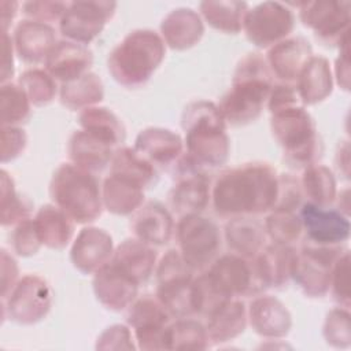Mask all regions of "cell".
<instances>
[{
  "mask_svg": "<svg viewBox=\"0 0 351 351\" xmlns=\"http://www.w3.org/2000/svg\"><path fill=\"white\" fill-rule=\"evenodd\" d=\"M296 104H302V101L296 93L295 86L285 82L271 86V90L267 97V108L270 114Z\"/></svg>",
  "mask_w": 351,
  "mask_h": 351,
  "instance_id": "cell-52",
  "label": "cell"
},
{
  "mask_svg": "<svg viewBox=\"0 0 351 351\" xmlns=\"http://www.w3.org/2000/svg\"><path fill=\"white\" fill-rule=\"evenodd\" d=\"M1 176V225L12 226L29 219L33 213V203L16 192L12 177L5 171H0Z\"/></svg>",
  "mask_w": 351,
  "mask_h": 351,
  "instance_id": "cell-41",
  "label": "cell"
},
{
  "mask_svg": "<svg viewBox=\"0 0 351 351\" xmlns=\"http://www.w3.org/2000/svg\"><path fill=\"white\" fill-rule=\"evenodd\" d=\"M138 282L111 261L99 269L93 277L96 299L108 310L121 311L129 308L137 299Z\"/></svg>",
  "mask_w": 351,
  "mask_h": 351,
  "instance_id": "cell-17",
  "label": "cell"
},
{
  "mask_svg": "<svg viewBox=\"0 0 351 351\" xmlns=\"http://www.w3.org/2000/svg\"><path fill=\"white\" fill-rule=\"evenodd\" d=\"M117 3L104 0H88L69 3L59 21V30L66 40L88 45L104 29L114 16Z\"/></svg>",
  "mask_w": 351,
  "mask_h": 351,
  "instance_id": "cell-13",
  "label": "cell"
},
{
  "mask_svg": "<svg viewBox=\"0 0 351 351\" xmlns=\"http://www.w3.org/2000/svg\"><path fill=\"white\" fill-rule=\"evenodd\" d=\"M295 5L303 25L314 32L321 44L326 47L340 45L343 38L350 34V1L315 0Z\"/></svg>",
  "mask_w": 351,
  "mask_h": 351,
  "instance_id": "cell-10",
  "label": "cell"
},
{
  "mask_svg": "<svg viewBox=\"0 0 351 351\" xmlns=\"http://www.w3.org/2000/svg\"><path fill=\"white\" fill-rule=\"evenodd\" d=\"M210 339L203 324L191 318H178L169 324L167 350H204Z\"/></svg>",
  "mask_w": 351,
  "mask_h": 351,
  "instance_id": "cell-39",
  "label": "cell"
},
{
  "mask_svg": "<svg viewBox=\"0 0 351 351\" xmlns=\"http://www.w3.org/2000/svg\"><path fill=\"white\" fill-rule=\"evenodd\" d=\"M226 300H229V298L222 293L207 273L192 281L191 302L193 314L208 317Z\"/></svg>",
  "mask_w": 351,
  "mask_h": 351,
  "instance_id": "cell-44",
  "label": "cell"
},
{
  "mask_svg": "<svg viewBox=\"0 0 351 351\" xmlns=\"http://www.w3.org/2000/svg\"><path fill=\"white\" fill-rule=\"evenodd\" d=\"M325 341L336 348H347L351 343L350 313L346 307L332 308L325 318L322 328Z\"/></svg>",
  "mask_w": 351,
  "mask_h": 351,
  "instance_id": "cell-45",
  "label": "cell"
},
{
  "mask_svg": "<svg viewBox=\"0 0 351 351\" xmlns=\"http://www.w3.org/2000/svg\"><path fill=\"white\" fill-rule=\"evenodd\" d=\"M313 56L308 40L302 36L287 37L269 48L266 55L267 66L273 77L285 84L296 81L306 62Z\"/></svg>",
  "mask_w": 351,
  "mask_h": 351,
  "instance_id": "cell-21",
  "label": "cell"
},
{
  "mask_svg": "<svg viewBox=\"0 0 351 351\" xmlns=\"http://www.w3.org/2000/svg\"><path fill=\"white\" fill-rule=\"evenodd\" d=\"M247 308L241 300L229 299L208 315L207 335L210 341L221 344L241 335L247 326Z\"/></svg>",
  "mask_w": 351,
  "mask_h": 351,
  "instance_id": "cell-33",
  "label": "cell"
},
{
  "mask_svg": "<svg viewBox=\"0 0 351 351\" xmlns=\"http://www.w3.org/2000/svg\"><path fill=\"white\" fill-rule=\"evenodd\" d=\"M49 196L53 204L77 223L96 221L104 207L97 178L93 173L71 162L62 163L53 171L49 182Z\"/></svg>",
  "mask_w": 351,
  "mask_h": 351,
  "instance_id": "cell-5",
  "label": "cell"
},
{
  "mask_svg": "<svg viewBox=\"0 0 351 351\" xmlns=\"http://www.w3.org/2000/svg\"><path fill=\"white\" fill-rule=\"evenodd\" d=\"M247 318L254 332L266 339H281L292 328L291 313L281 300L270 295L255 298L247 308Z\"/></svg>",
  "mask_w": 351,
  "mask_h": 351,
  "instance_id": "cell-20",
  "label": "cell"
},
{
  "mask_svg": "<svg viewBox=\"0 0 351 351\" xmlns=\"http://www.w3.org/2000/svg\"><path fill=\"white\" fill-rule=\"evenodd\" d=\"M110 167L111 174L132 180L140 184L143 188L154 185L158 180L156 167L134 148H117L114 151Z\"/></svg>",
  "mask_w": 351,
  "mask_h": 351,
  "instance_id": "cell-36",
  "label": "cell"
},
{
  "mask_svg": "<svg viewBox=\"0 0 351 351\" xmlns=\"http://www.w3.org/2000/svg\"><path fill=\"white\" fill-rule=\"evenodd\" d=\"M154 166H174L184 155L181 136L166 128H147L141 130L133 147Z\"/></svg>",
  "mask_w": 351,
  "mask_h": 351,
  "instance_id": "cell-23",
  "label": "cell"
},
{
  "mask_svg": "<svg viewBox=\"0 0 351 351\" xmlns=\"http://www.w3.org/2000/svg\"><path fill=\"white\" fill-rule=\"evenodd\" d=\"M329 289L340 307H350V254L347 250L339 255L332 267Z\"/></svg>",
  "mask_w": 351,
  "mask_h": 351,
  "instance_id": "cell-46",
  "label": "cell"
},
{
  "mask_svg": "<svg viewBox=\"0 0 351 351\" xmlns=\"http://www.w3.org/2000/svg\"><path fill=\"white\" fill-rule=\"evenodd\" d=\"M170 314L159 299L144 295L128 308L126 321L133 329L137 347L141 350H167Z\"/></svg>",
  "mask_w": 351,
  "mask_h": 351,
  "instance_id": "cell-14",
  "label": "cell"
},
{
  "mask_svg": "<svg viewBox=\"0 0 351 351\" xmlns=\"http://www.w3.org/2000/svg\"><path fill=\"white\" fill-rule=\"evenodd\" d=\"M266 230L263 223L256 219L244 217H233L225 225V240L228 247L243 258H255L263 248L266 241Z\"/></svg>",
  "mask_w": 351,
  "mask_h": 351,
  "instance_id": "cell-30",
  "label": "cell"
},
{
  "mask_svg": "<svg viewBox=\"0 0 351 351\" xmlns=\"http://www.w3.org/2000/svg\"><path fill=\"white\" fill-rule=\"evenodd\" d=\"M18 84L27 95L30 103L38 107L49 104L58 92L56 80L45 69L33 67L25 70L19 75Z\"/></svg>",
  "mask_w": 351,
  "mask_h": 351,
  "instance_id": "cell-42",
  "label": "cell"
},
{
  "mask_svg": "<svg viewBox=\"0 0 351 351\" xmlns=\"http://www.w3.org/2000/svg\"><path fill=\"white\" fill-rule=\"evenodd\" d=\"M303 193L308 197V202L329 207L337 196V185L333 171L324 165H311L303 170L302 182Z\"/></svg>",
  "mask_w": 351,
  "mask_h": 351,
  "instance_id": "cell-38",
  "label": "cell"
},
{
  "mask_svg": "<svg viewBox=\"0 0 351 351\" xmlns=\"http://www.w3.org/2000/svg\"><path fill=\"white\" fill-rule=\"evenodd\" d=\"M203 33L204 23L200 14L186 7L170 11L160 23V37L176 51L192 48L202 40Z\"/></svg>",
  "mask_w": 351,
  "mask_h": 351,
  "instance_id": "cell-26",
  "label": "cell"
},
{
  "mask_svg": "<svg viewBox=\"0 0 351 351\" xmlns=\"http://www.w3.org/2000/svg\"><path fill=\"white\" fill-rule=\"evenodd\" d=\"M263 226L273 243L281 245H289L296 241L303 232L300 217L288 210H271Z\"/></svg>",
  "mask_w": 351,
  "mask_h": 351,
  "instance_id": "cell-43",
  "label": "cell"
},
{
  "mask_svg": "<svg viewBox=\"0 0 351 351\" xmlns=\"http://www.w3.org/2000/svg\"><path fill=\"white\" fill-rule=\"evenodd\" d=\"M350 34L340 43V53L335 66V77L340 88L344 90L350 89V48H348Z\"/></svg>",
  "mask_w": 351,
  "mask_h": 351,
  "instance_id": "cell-54",
  "label": "cell"
},
{
  "mask_svg": "<svg viewBox=\"0 0 351 351\" xmlns=\"http://www.w3.org/2000/svg\"><path fill=\"white\" fill-rule=\"evenodd\" d=\"M111 262L141 284L145 282L155 270L156 251L152 245L136 237L126 239L114 250Z\"/></svg>",
  "mask_w": 351,
  "mask_h": 351,
  "instance_id": "cell-29",
  "label": "cell"
},
{
  "mask_svg": "<svg viewBox=\"0 0 351 351\" xmlns=\"http://www.w3.org/2000/svg\"><path fill=\"white\" fill-rule=\"evenodd\" d=\"M11 245L14 252L19 256H32L38 252L43 244L38 239L34 221L32 218L15 225L11 234Z\"/></svg>",
  "mask_w": 351,
  "mask_h": 351,
  "instance_id": "cell-47",
  "label": "cell"
},
{
  "mask_svg": "<svg viewBox=\"0 0 351 351\" xmlns=\"http://www.w3.org/2000/svg\"><path fill=\"white\" fill-rule=\"evenodd\" d=\"M174 185L169 195L171 208L180 217L200 214L211 199L210 180L186 152L173 166Z\"/></svg>",
  "mask_w": 351,
  "mask_h": 351,
  "instance_id": "cell-11",
  "label": "cell"
},
{
  "mask_svg": "<svg viewBox=\"0 0 351 351\" xmlns=\"http://www.w3.org/2000/svg\"><path fill=\"white\" fill-rule=\"evenodd\" d=\"M67 5L69 3L66 1H25L22 3V12L26 19L49 25L53 21H60L64 11L67 10Z\"/></svg>",
  "mask_w": 351,
  "mask_h": 351,
  "instance_id": "cell-48",
  "label": "cell"
},
{
  "mask_svg": "<svg viewBox=\"0 0 351 351\" xmlns=\"http://www.w3.org/2000/svg\"><path fill=\"white\" fill-rule=\"evenodd\" d=\"M114 151L112 145L84 129L74 132L67 143L70 162L90 173L106 169L111 163Z\"/></svg>",
  "mask_w": 351,
  "mask_h": 351,
  "instance_id": "cell-27",
  "label": "cell"
},
{
  "mask_svg": "<svg viewBox=\"0 0 351 351\" xmlns=\"http://www.w3.org/2000/svg\"><path fill=\"white\" fill-rule=\"evenodd\" d=\"M0 110L1 126H18L30 118L32 103L18 82L1 84Z\"/></svg>",
  "mask_w": 351,
  "mask_h": 351,
  "instance_id": "cell-40",
  "label": "cell"
},
{
  "mask_svg": "<svg viewBox=\"0 0 351 351\" xmlns=\"http://www.w3.org/2000/svg\"><path fill=\"white\" fill-rule=\"evenodd\" d=\"M112 254V237L104 229L88 226L77 234L71 245L70 261L81 273L95 274L111 261Z\"/></svg>",
  "mask_w": 351,
  "mask_h": 351,
  "instance_id": "cell-18",
  "label": "cell"
},
{
  "mask_svg": "<svg viewBox=\"0 0 351 351\" xmlns=\"http://www.w3.org/2000/svg\"><path fill=\"white\" fill-rule=\"evenodd\" d=\"M14 43L8 33H1V84L10 82L14 75Z\"/></svg>",
  "mask_w": 351,
  "mask_h": 351,
  "instance_id": "cell-55",
  "label": "cell"
},
{
  "mask_svg": "<svg viewBox=\"0 0 351 351\" xmlns=\"http://www.w3.org/2000/svg\"><path fill=\"white\" fill-rule=\"evenodd\" d=\"M27 136L18 126H1V162L16 159L26 148Z\"/></svg>",
  "mask_w": 351,
  "mask_h": 351,
  "instance_id": "cell-51",
  "label": "cell"
},
{
  "mask_svg": "<svg viewBox=\"0 0 351 351\" xmlns=\"http://www.w3.org/2000/svg\"><path fill=\"white\" fill-rule=\"evenodd\" d=\"M273 86V74L266 58L258 52L240 59L232 78L230 89L221 97L218 110L226 123L244 126L256 121Z\"/></svg>",
  "mask_w": 351,
  "mask_h": 351,
  "instance_id": "cell-2",
  "label": "cell"
},
{
  "mask_svg": "<svg viewBox=\"0 0 351 351\" xmlns=\"http://www.w3.org/2000/svg\"><path fill=\"white\" fill-rule=\"evenodd\" d=\"M299 217L311 244L337 247L350 237L348 217L340 210L307 202L302 206Z\"/></svg>",
  "mask_w": 351,
  "mask_h": 351,
  "instance_id": "cell-15",
  "label": "cell"
},
{
  "mask_svg": "<svg viewBox=\"0 0 351 351\" xmlns=\"http://www.w3.org/2000/svg\"><path fill=\"white\" fill-rule=\"evenodd\" d=\"M130 229L136 239L149 245H163L174 232L173 215L160 202L149 200L133 213Z\"/></svg>",
  "mask_w": 351,
  "mask_h": 351,
  "instance_id": "cell-24",
  "label": "cell"
},
{
  "mask_svg": "<svg viewBox=\"0 0 351 351\" xmlns=\"http://www.w3.org/2000/svg\"><path fill=\"white\" fill-rule=\"evenodd\" d=\"M207 274L229 299L261 292L255 278L252 258L247 259L237 254L222 255L214 259Z\"/></svg>",
  "mask_w": 351,
  "mask_h": 351,
  "instance_id": "cell-16",
  "label": "cell"
},
{
  "mask_svg": "<svg viewBox=\"0 0 351 351\" xmlns=\"http://www.w3.org/2000/svg\"><path fill=\"white\" fill-rule=\"evenodd\" d=\"M51 306L52 291L49 284L40 276L26 274L3 299V317L7 315L21 325H33L48 315Z\"/></svg>",
  "mask_w": 351,
  "mask_h": 351,
  "instance_id": "cell-9",
  "label": "cell"
},
{
  "mask_svg": "<svg viewBox=\"0 0 351 351\" xmlns=\"http://www.w3.org/2000/svg\"><path fill=\"white\" fill-rule=\"evenodd\" d=\"M278 174L265 162L244 163L222 171L211 189L214 210L222 217L256 215L273 210Z\"/></svg>",
  "mask_w": 351,
  "mask_h": 351,
  "instance_id": "cell-1",
  "label": "cell"
},
{
  "mask_svg": "<svg viewBox=\"0 0 351 351\" xmlns=\"http://www.w3.org/2000/svg\"><path fill=\"white\" fill-rule=\"evenodd\" d=\"M19 3L18 1H8L3 0L0 1V19H1V33H8V27L11 26L16 11H18Z\"/></svg>",
  "mask_w": 351,
  "mask_h": 351,
  "instance_id": "cell-56",
  "label": "cell"
},
{
  "mask_svg": "<svg viewBox=\"0 0 351 351\" xmlns=\"http://www.w3.org/2000/svg\"><path fill=\"white\" fill-rule=\"evenodd\" d=\"M1 299H5L19 280V269L16 261L5 250H1Z\"/></svg>",
  "mask_w": 351,
  "mask_h": 351,
  "instance_id": "cell-53",
  "label": "cell"
},
{
  "mask_svg": "<svg viewBox=\"0 0 351 351\" xmlns=\"http://www.w3.org/2000/svg\"><path fill=\"white\" fill-rule=\"evenodd\" d=\"M176 237L181 256L193 270L211 265L221 248L218 225L200 214L181 217L176 226Z\"/></svg>",
  "mask_w": 351,
  "mask_h": 351,
  "instance_id": "cell-7",
  "label": "cell"
},
{
  "mask_svg": "<svg viewBox=\"0 0 351 351\" xmlns=\"http://www.w3.org/2000/svg\"><path fill=\"white\" fill-rule=\"evenodd\" d=\"M93 63L92 51L82 44L69 40L58 41L45 60V70L62 84L89 73Z\"/></svg>",
  "mask_w": 351,
  "mask_h": 351,
  "instance_id": "cell-22",
  "label": "cell"
},
{
  "mask_svg": "<svg viewBox=\"0 0 351 351\" xmlns=\"http://www.w3.org/2000/svg\"><path fill=\"white\" fill-rule=\"evenodd\" d=\"M302 196H303V191L299 181L291 174H280L277 200L273 210L295 211V208L300 206Z\"/></svg>",
  "mask_w": 351,
  "mask_h": 351,
  "instance_id": "cell-49",
  "label": "cell"
},
{
  "mask_svg": "<svg viewBox=\"0 0 351 351\" xmlns=\"http://www.w3.org/2000/svg\"><path fill=\"white\" fill-rule=\"evenodd\" d=\"M295 89L302 104L310 106L325 100L333 90L329 60L321 55H313L300 70Z\"/></svg>",
  "mask_w": 351,
  "mask_h": 351,
  "instance_id": "cell-28",
  "label": "cell"
},
{
  "mask_svg": "<svg viewBox=\"0 0 351 351\" xmlns=\"http://www.w3.org/2000/svg\"><path fill=\"white\" fill-rule=\"evenodd\" d=\"M12 43L18 58L27 64H37L47 60L56 45L55 29L43 22L23 19L12 34Z\"/></svg>",
  "mask_w": 351,
  "mask_h": 351,
  "instance_id": "cell-19",
  "label": "cell"
},
{
  "mask_svg": "<svg viewBox=\"0 0 351 351\" xmlns=\"http://www.w3.org/2000/svg\"><path fill=\"white\" fill-rule=\"evenodd\" d=\"M270 128L291 166L306 169L315 165L322 156L324 145L315 122L303 104L273 112Z\"/></svg>",
  "mask_w": 351,
  "mask_h": 351,
  "instance_id": "cell-6",
  "label": "cell"
},
{
  "mask_svg": "<svg viewBox=\"0 0 351 351\" xmlns=\"http://www.w3.org/2000/svg\"><path fill=\"white\" fill-rule=\"evenodd\" d=\"M144 189L132 180L110 173L101 186L103 206L111 214L130 215L144 204Z\"/></svg>",
  "mask_w": 351,
  "mask_h": 351,
  "instance_id": "cell-31",
  "label": "cell"
},
{
  "mask_svg": "<svg viewBox=\"0 0 351 351\" xmlns=\"http://www.w3.org/2000/svg\"><path fill=\"white\" fill-rule=\"evenodd\" d=\"M181 126L185 132L186 155L200 167H219L226 163L230 141L217 104L207 100L189 103L182 111Z\"/></svg>",
  "mask_w": 351,
  "mask_h": 351,
  "instance_id": "cell-3",
  "label": "cell"
},
{
  "mask_svg": "<svg viewBox=\"0 0 351 351\" xmlns=\"http://www.w3.org/2000/svg\"><path fill=\"white\" fill-rule=\"evenodd\" d=\"M344 250L330 245L307 244L296 251L291 278L310 298H322L329 292L332 267Z\"/></svg>",
  "mask_w": 351,
  "mask_h": 351,
  "instance_id": "cell-8",
  "label": "cell"
},
{
  "mask_svg": "<svg viewBox=\"0 0 351 351\" xmlns=\"http://www.w3.org/2000/svg\"><path fill=\"white\" fill-rule=\"evenodd\" d=\"M97 350H133V336L126 325H111L97 337Z\"/></svg>",
  "mask_w": 351,
  "mask_h": 351,
  "instance_id": "cell-50",
  "label": "cell"
},
{
  "mask_svg": "<svg viewBox=\"0 0 351 351\" xmlns=\"http://www.w3.org/2000/svg\"><path fill=\"white\" fill-rule=\"evenodd\" d=\"M60 103L70 110H84L100 103L104 97V86L95 73L62 84L59 89Z\"/></svg>",
  "mask_w": 351,
  "mask_h": 351,
  "instance_id": "cell-37",
  "label": "cell"
},
{
  "mask_svg": "<svg viewBox=\"0 0 351 351\" xmlns=\"http://www.w3.org/2000/svg\"><path fill=\"white\" fill-rule=\"evenodd\" d=\"M38 239L43 245L63 250L74 234V221L58 206L44 204L33 218Z\"/></svg>",
  "mask_w": 351,
  "mask_h": 351,
  "instance_id": "cell-32",
  "label": "cell"
},
{
  "mask_svg": "<svg viewBox=\"0 0 351 351\" xmlns=\"http://www.w3.org/2000/svg\"><path fill=\"white\" fill-rule=\"evenodd\" d=\"M296 251L289 245L271 244L252 258L256 282L263 291L265 288H278L291 278L292 265Z\"/></svg>",
  "mask_w": 351,
  "mask_h": 351,
  "instance_id": "cell-25",
  "label": "cell"
},
{
  "mask_svg": "<svg viewBox=\"0 0 351 351\" xmlns=\"http://www.w3.org/2000/svg\"><path fill=\"white\" fill-rule=\"evenodd\" d=\"M78 123L81 129L97 136L112 147L125 141L126 129L115 112L107 107H88L80 111Z\"/></svg>",
  "mask_w": 351,
  "mask_h": 351,
  "instance_id": "cell-34",
  "label": "cell"
},
{
  "mask_svg": "<svg viewBox=\"0 0 351 351\" xmlns=\"http://www.w3.org/2000/svg\"><path fill=\"white\" fill-rule=\"evenodd\" d=\"M166 55L160 34L151 29H136L114 47L107 59L111 77L122 86L137 88L149 81Z\"/></svg>",
  "mask_w": 351,
  "mask_h": 351,
  "instance_id": "cell-4",
  "label": "cell"
},
{
  "mask_svg": "<svg viewBox=\"0 0 351 351\" xmlns=\"http://www.w3.org/2000/svg\"><path fill=\"white\" fill-rule=\"evenodd\" d=\"M200 16L211 27L226 34H237L243 30L244 18L248 8L245 1H202L199 4Z\"/></svg>",
  "mask_w": 351,
  "mask_h": 351,
  "instance_id": "cell-35",
  "label": "cell"
},
{
  "mask_svg": "<svg viewBox=\"0 0 351 351\" xmlns=\"http://www.w3.org/2000/svg\"><path fill=\"white\" fill-rule=\"evenodd\" d=\"M295 27L293 11L280 1H265L248 10L243 30L259 48H270L287 38Z\"/></svg>",
  "mask_w": 351,
  "mask_h": 351,
  "instance_id": "cell-12",
  "label": "cell"
}]
</instances>
